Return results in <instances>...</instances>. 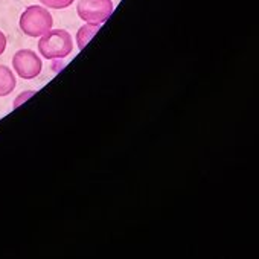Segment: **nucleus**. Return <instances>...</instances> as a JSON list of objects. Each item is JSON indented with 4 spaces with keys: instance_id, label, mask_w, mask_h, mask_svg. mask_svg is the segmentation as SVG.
I'll return each instance as SVG.
<instances>
[{
    "instance_id": "7",
    "label": "nucleus",
    "mask_w": 259,
    "mask_h": 259,
    "mask_svg": "<svg viewBox=\"0 0 259 259\" xmlns=\"http://www.w3.org/2000/svg\"><path fill=\"white\" fill-rule=\"evenodd\" d=\"M75 0H40V4H43L46 8L52 10H64L69 8Z\"/></svg>"
},
{
    "instance_id": "4",
    "label": "nucleus",
    "mask_w": 259,
    "mask_h": 259,
    "mask_svg": "<svg viewBox=\"0 0 259 259\" xmlns=\"http://www.w3.org/2000/svg\"><path fill=\"white\" fill-rule=\"evenodd\" d=\"M13 69L23 79H34L41 73V58L31 49H22L13 57Z\"/></svg>"
},
{
    "instance_id": "2",
    "label": "nucleus",
    "mask_w": 259,
    "mask_h": 259,
    "mask_svg": "<svg viewBox=\"0 0 259 259\" xmlns=\"http://www.w3.org/2000/svg\"><path fill=\"white\" fill-rule=\"evenodd\" d=\"M54 26L51 13L38 5L28 7L20 16V29L28 37H41Z\"/></svg>"
},
{
    "instance_id": "3",
    "label": "nucleus",
    "mask_w": 259,
    "mask_h": 259,
    "mask_svg": "<svg viewBox=\"0 0 259 259\" xmlns=\"http://www.w3.org/2000/svg\"><path fill=\"white\" fill-rule=\"evenodd\" d=\"M114 7L111 0H79L76 7V13L81 20L99 26L110 19Z\"/></svg>"
},
{
    "instance_id": "6",
    "label": "nucleus",
    "mask_w": 259,
    "mask_h": 259,
    "mask_svg": "<svg viewBox=\"0 0 259 259\" xmlns=\"http://www.w3.org/2000/svg\"><path fill=\"white\" fill-rule=\"evenodd\" d=\"M99 28H101L99 25L87 23V25H84V26H81L78 29V32H76V41H78V48L81 51L87 46V43L92 40V37L96 35V32L99 31Z\"/></svg>"
},
{
    "instance_id": "1",
    "label": "nucleus",
    "mask_w": 259,
    "mask_h": 259,
    "mask_svg": "<svg viewBox=\"0 0 259 259\" xmlns=\"http://www.w3.org/2000/svg\"><path fill=\"white\" fill-rule=\"evenodd\" d=\"M38 51L46 60L66 58L73 51L72 37L66 29H51L41 35L38 41Z\"/></svg>"
},
{
    "instance_id": "5",
    "label": "nucleus",
    "mask_w": 259,
    "mask_h": 259,
    "mask_svg": "<svg viewBox=\"0 0 259 259\" xmlns=\"http://www.w3.org/2000/svg\"><path fill=\"white\" fill-rule=\"evenodd\" d=\"M16 76L13 70L4 64H0V96H8L16 89Z\"/></svg>"
},
{
    "instance_id": "8",
    "label": "nucleus",
    "mask_w": 259,
    "mask_h": 259,
    "mask_svg": "<svg viewBox=\"0 0 259 259\" xmlns=\"http://www.w3.org/2000/svg\"><path fill=\"white\" fill-rule=\"evenodd\" d=\"M7 49V35L0 31V55H2Z\"/></svg>"
}]
</instances>
